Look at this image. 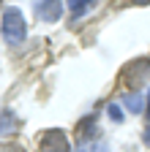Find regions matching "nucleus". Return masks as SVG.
<instances>
[{
	"instance_id": "obj_3",
	"label": "nucleus",
	"mask_w": 150,
	"mask_h": 152,
	"mask_svg": "<svg viewBox=\"0 0 150 152\" xmlns=\"http://www.w3.org/2000/svg\"><path fill=\"white\" fill-rule=\"evenodd\" d=\"M63 14V0H41L38 3V16L44 22H58Z\"/></svg>"
},
{
	"instance_id": "obj_10",
	"label": "nucleus",
	"mask_w": 150,
	"mask_h": 152,
	"mask_svg": "<svg viewBox=\"0 0 150 152\" xmlns=\"http://www.w3.org/2000/svg\"><path fill=\"white\" fill-rule=\"evenodd\" d=\"M137 6H150V0H134Z\"/></svg>"
},
{
	"instance_id": "obj_11",
	"label": "nucleus",
	"mask_w": 150,
	"mask_h": 152,
	"mask_svg": "<svg viewBox=\"0 0 150 152\" xmlns=\"http://www.w3.org/2000/svg\"><path fill=\"white\" fill-rule=\"evenodd\" d=\"M147 114H150V95H147Z\"/></svg>"
},
{
	"instance_id": "obj_1",
	"label": "nucleus",
	"mask_w": 150,
	"mask_h": 152,
	"mask_svg": "<svg viewBox=\"0 0 150 152\" xmlns=\"http://www.w3.org/2000/svg\"><path fill=\"white\" fill-rule=\"evenodd\" d=\"M0 33H3L6 44H11V46H19V44L25 41V35H27V25H25V16H22L19 8H6Z\"/></svg>"
},
{
	"instance_id": "obj_4",
	"label": "nucleus",
	"mask_w": 150,
	"mask_h": 152,
	"mask_svg": "<svg viewBox=\"0 0 150 152\" xmlns=\"http://www.w3.org/2000/svg\"><path fill=\"white\" fill-rule=\"evenodd\" d=\"M16 130H19V117H16L11 109L3 111V114H0V133L8 136V133H16Z\"/></svg>"
},
{
	"instance_id": "obj_12",
	"label": "nucleus",
	"mask_w": 150,
	"mask_h": 152,
	"mask_svg": "<svg viewBox=\"0 0 150 152\" xmlns=\"http://www.w3.org/2000/svg\"><path fill=\"white\" fill-rule=\"evenodd\" d=\"M0 3H3V0H0Z\"/></svg>"
},
{
	"instance_id": "obj_6",
	"label": "nucleus",
	"mask_w": 150,
	"mask_h": 152,
	"mask_svg": "<svg viewBox=\"0 0 150 152\" xmlns=\"http://www.w3.org/2000/svg\"><path fill=\"white\" fill-rule=\"evenodd\" d=\"M66 3H68L71 16H79V14H85L87 8H93V3H96V0H66Z\"/></svg>"
},
{
	"instance_id": "obj_9",
	"label": "nucleus",
	"mask_w": 150,
	"mask_h": 152,
	"mask_svg": "<svg viewBox=\"0 0 150 152\" xmlns=\"http://www.w3.org/2000/svg\"><path fill=\"white\" fill-rule=\"evenodd\" d=\"M147 117H150V114H147ZM145 144L150 147V120H147V128H145Z\"/></svg>"
},
{
	"instance_id": "obj_7",
	"label": "nucleus",
	"mask_w": 150,
	"mask_h": 152,
	"mask_svg": "<svg viewBox=\"0 0 150 152\" xmlns=\"http://www.w3.org/2000/svg\"><path fill=\"white\" fill-rule=\"evenodd\" d=\"M109 117L115 120V122H123V111H120V106H115V103H109Z\"/></svg>"
},
{
	"instance_id": "obj_5",
	"label": "nucleus",
	"mask_w": 150,
	"mask_h": 152,
	"mask_svg": "<svg viewBox=\"0 0 150 152\" xmlns=\"http://www.w3.org/2000/svg\"><path fill=\"white\" fill-rule=\"evenodd\" d=\"M123 103H126V109H131V111H142L145 109V95L142 92H126L123 95Z\"/></svg>"
},
{
	"instance_id": "obj_2",
	"label": "nucleus",
	"mask_w": 150,
	"mask_h": 152,
	"mask_svg": "<svg viewBox=\"0 0 150 152\" xmlns=\"http://www.w3.org/2000/svg\"><path fill=\"white\" fill-rule=\"evenodd\" d=\"M41 152H68V139L60 128H52L41 136Z\"/></svg>"
},
{
	"instance_id": "obj_8",
	"label": "nucleus",
	"mask_w": 150,
	"mask_h": 152,
	"mask_svg": "<svg viewBox=\"0 0 150 152\" xmlns=\"http://www.w3.org/2000/svg\"><path fill=\"white\" fill-rule=\"evenodd\" d=\"M0 152H27V149H22L19 144H3V147H0Z\"/></svg>"
}]
</instances>
